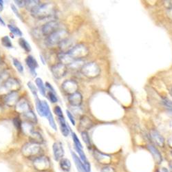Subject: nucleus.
Here are the masks:
<instances>
[{
  "instance_id": "obj_1",
  "label": "nucleus",
  "mask_w": 172,
  "mask_h": 172,
  "mask_svg": "<svg viewBox=\"0 0 172 172\" xmlns=\"http://www.w3.org/2000/svg\"><path fill=\"white\" fill-rule=\"evenodd\" d=\"M31 15L38 19H44L52 17L55 13V6L52 3L40 4L31 11Z\"/></svg>"
},
{
  "instance_id": "obj_2",
  "label": "nucleus",
  "mask_w": 172,
  "mask_h": 172,
  "mask_svg": "<svg viewBox=\"0 0 172 172\" xmlns=\"http://www.w3.org/2000/svg\"><path fill=\"white\" fill-rule=\"evenodd\" d=\"M23 155L26 158H37L42 155L43 150L39 145L33 143H27L22 147Z\"/></svg>"
},
{
  "instance_id": "obj_3",
  "label": "nucleus",
  "mask_w": 172,
  "mask_h": 172,
  "mask_svg": "<svg viewBox=\"0 0 172 172\" xmlns=\"http://www.w3.org/2000/svg\"><path fill=\"white\" fill-rule=\"evenodd\" d=\"M68 33L66 30H59L56 31L53 34L50 35L46 37V41L48 46H54V45H59L60 43L68 39Z\"/></svg>"
},
{
  "instance_id": "obj_4",
  "label": "nucleus",
  "mask_w": 172,
  "mask_h": 172,
  "mask_svg": "<svg viewBox=\"0 0 172 172\" xmlns=\"http://www.w3.org/2000/svg\"><path fill=\"white\" fill-rule=\"evenodd\" d=\"M81 73L88 78L97 77L101 72V69L95 62L86 63L81 70Z\"/></svg>"
},
{
  "instance_id": "obj_5",
  "label": "nucleus",
  "mask_w": 172,
  "mask_h": 172,
  "mask_svg": "<svg viewBox=\"0 0 172 172\" xmlns=\"http://www.w3.org/2000/svg\"><path fill=\"white\" fill-rule=\"evenodd\" d=\"M21 86L17 80L13 78H9L0 88V94H8L13 92H17Z\"/></svg>"
},
{
  "instance_id": "obj_6",
  "label": "nucleus",
  "mask_w": 172,
  "mask_h": 172,
  "mask_svg": "<svg viewBox=\"0 0 172 172\" xmlns=\"http://www.w3.org/2000/svg\"><path fill=\"white\" fill-rule=\"evenodd\" d=\"M68 53L74 60H81L88 56L89 50L83 44H78L72 47Z\"/></svg>"
},
{
  "instance_id": "obj_7",
  "label": "nucleus",
  "mask_w": 172,
  "mask_h": 172,
  "mask_svg": "<svg viewBox=\"0 0 172 172\" xmlns=\"http://www.w3.org/2000/svg\"><path fill=\"white\" fill-rule=\"evenodd\" d=\"M33 165L38 171H47L50 167V163L48 157L41 156L35 158L33 160Z\"/></svg>"
},
{
  "instance_id": "obj_8",
  "label": "nucleus",
  "mask_w": 172,
  "mask_h": 172,
  "mask_svg": "<svg viewBox=\"0 0 172 172\" xmlns=\"http://www.w3.org/2000/svg\"><path fill=\"white\" fill-rule=\"evenodd\" d=\"M59 30V24L56 21H50L45 24L41 28V33L46 37Z\"/></svg>"
},
{
  "instance_id": "obj_9",
  "label": "nucleus",
  "mask_w": 172,
  "mask_h": 172,
  "mask_svg": "<svg viewBox=\"0 0 172 172\" xmlns=\"http://www.w3.org/2000/svg\"><path fill=\"white\" fill-rule=\"evenodd\" d=\"M67 71H68V67L61 63H56L51 67V72L53 76L58 79L63 77L66 75Z\"/></svg>"
},
{
  "instance_id": "obj_10",
  "label": "nucleus",
  "mask_w": 172,
  "mask_h": 172,
  "mask_svg": "<svg viewBox=\"0 0 172 172\" xmlns=\"http://www.w3.org/2000/svg\"><path fill=\"white\" fill-rule=\"evenodd\" d=\"M61 88L65 92L69 95L74 94L78 92V84L77 83L73 80H66L61 85Z\"/></svg>"
},
{
  "instance_id": "obj_11",
  "label": "nucleus",
  "mask_w": 172,
  "mask_h": 172,
  "mask_svg": "<svg viewBox=\"0 0 172 172\" xmlns=\"http://www.w3.org/2000/svg\"><path fill=\"white\" fill-rule=\"evenodd\" d=\"M30 110H31L30 108V105L27 100L24 98H19L15 106V111L17 112L24 115Z\"/></svg>"
},
{
  "instance_id": "obj_12",
  "label": "nucleus",
  "mask_w": 172,
  "mask_h": 172,
  "mask_svg": "<svg viewBox=\"0 0 172 172\" xmlns=\"http://www.w3.org/2000/svg\"><path fill=\"white\" fill-rule=\"evenodd\" d=\"M43 103V116H46L47 118L49 124L51 126V128H53L55 131L56 130V125L55 123L54 119L53 118L52 114L50 107L48 106V103L46 101H42Z\"/></svg>"
},
{
  "instance_id": "obj_13",
  "label": "nucleus",
  "mask_w": 172,
  "mask_h": 172,
  "mask_svg": "<svg viewBox=\"0 0 172 172\" xmlns=\"http://www.w3.org/2000/svg\"><path fill=\"white\" fill-rule=\"evenodd\" d=\"M19 94L17 92H13L6 94L4 97V103L9 107L15 106L19 101Z\"/></svg>"
},
{
  "instance_id": "obj_14",
  "label": "nucleus",
  "mask_w": 172,
  "mask_h": 172,
  "mask_svg": "<svg viewBox=\"0 0 172 172\" xmlns=\"http://www.w3.org/2000/svg\"><path fill=\"white\" fill-rule=\"evenodd\" d=\"M52 149L54 159L56 160H61L62 159L64 156V149H63L62 143L61 142H56L53 145Z\"/></svg>"
},
{
  "instance_id": "obj_15",
  "label": "nucleus",
  "mask_w": 172,
  "mask_h": 172,
  "mask_svg": "<svg viewBox=\"0 0 172 172\" xmlns=\"http://www.w3.org/2000/svg\"><path fill=\"white\" fill-rule=\"evenodd\" d=\"M68 101L72 106L78 107L81 105L83 101V96L79 92H76L74 94L69 95Z\"/></svg>"
},
{
  "instance_id": "obj_16",
  "label": "nucleus",
  "mask_w": 172,
  "mask_h": 172,
  "mask_svg": "<svg viewBox=\"0 0 172 172\" xmlns=\"http://www.w3.org/2000/svg\"><path fill=\"white\" fill-rule=\"evenodd\" d=\"M26 63L27 65L28 68H29L30 70H31V74H33V76H37V72H36V68H38V63L37 61V60L33 57V56H27L26 59Z\"/></svg>"
},
{
  "instance_id": "obj_17",
  "label": "nucleus",
  "mask_w": 172,
  "mask_h": 172,
  "mask_svg": "<svg viewBox=\"0 0 172 172\" xmlns=\"http://www.w3.org/2000/svg\"><path fill=\"white\" fill-rule=\"evenodd\" d=\"M58 58H59V60L60 61V63H62V64L65 65V66H69L70 65L73 61H75L70 56V54H68V52H61V53H59L58 54Z\"/></svg>"
},
{
  "instance_id": "obj_18",
  "label": "nucleus",
  "mask_w": 172,
  "mask_h": 172,
  "mask_svg": "<svg viewBox=\"0 0 172 172\" xmlns=\"http://www.w3.org/2000/svg\"><path fill=\"white\" fill-rule=\"evenodd\" d=\"M93 125V123L92 120L89 117L86 116H82L80 118V128L84 129H88L92 128Z\"/></svg>"
},
{
  "instance_id": "obj_19",
  "label": "nucleus",
  "mask_w": 172,
  "mask_h": 172,
  "mask_svg": "<svg viewBox=\"0 0 172 172\" xmlns=\"http://www.w3.org/2000/svg\"><path fill=\"white\" fill-rule=\"evenodd\" d=\"M147 147H148V149L150 151V152H151V154H152L153 158H154V160H156V163H158V164H160L163 158H162V156L161 154H160V153L159 152V151H158V150L152 145H149Z\"/></svg>"
},
{
  "instance_id": "obj_20",
  "label": "nucleus",
  "mask_w": 172,
  "mask_h": 172,
  "mask_svg": "<svg viewBox=\"0 0 172 172\" xmlns=\"http://www.w3.org/2000/svg\"><path fill=\"white\" fill-rule=\"evenodd\" d=\"M72 156L73 160L74 162V164L76 165V169H77L78 172H86V169H85L84 165H83V162L81 161V160L80 159V158H78L77 155L73 151H71Z\"/></svg>"
},
{
  "instance_id": "obj_21",
  "label": "nucleus",
  "mask_w": 172,
  "mask_h": 172,
  "mask_svg": "<svg viewBox=\"0 0 172 172\" xmlns=\"http://www.w3.org/2000/svg\"><path fill=\"white\" fill-rule=\"evenodd\" d=\"M151 136L157 145H159L160 147H163V145L165 144L164 138L158 131H156V130H151Z\"/></svg>"
},
{
  "instance_id": "obj_22",
  "label": "nucleus",
  "mask_w": 172,
  "mask_h": 172,
  "mask_svg": "<svg viewBox=\"0 0 172 172\" xmlns=\"http://www.w3.org/2000/svg\"><path fill=\"white\" fill-rule=\"evenodd\" d=\"M29 138L31 140V143H35V144L40 145L43 143V138L41 133L37 131H33L29 136Z\"/></svg>"
},
{
  "instance_id": "obj_23",
  "label": "nucleus",
  "mask_w": 172,
  "mask_h": 172,
  "mask_svg": "<svg viewBox=\"0 0 172 172\" xmlns=\"http://www.w3.org/2000/svg\"><path fill=\"white\" fill-rule=\"evenodd\" d=\"M59 118V124H60V129H61V131L62 133V134L65 137L68 136L70 133V129L68 127V125H66V120H65L64 117H60Z\"/></svg>"
},
{
  "instance_id": "obj_24",
  "label": "nucleus",
  "mask_w": 172,
  "mask_h": 172,
  "mask_svg": "<svg viewBox=\"0 0 172 172\" xmlns=\"http://www.w3.org/2000/svg\"><path fill=\"white\" fill-rule=\"evenodd\" d=\"M59 46L61 50H62V52H68L72 48L71 41L68 39H66L64 41H63L59 44Z\"/></svg>"
},
{
  "instance_id": "obj_25",
  "label": "nucleus",
  "mask_w": 172,
  "mask_h": 172,
  "mask_svg": "<svg viewBox=\"0 0 172 172\" xmlns=\"http://www.w3.org/2000/svg\"><path fill=\"white\" fill-rule=\"evenodd\" d=\"M60 167L63 171L68 172L71 169V163L69 160L67 158H62L60 160Z\"/></svg>"
},
{
  "instance_id": "obj_26",
  "label": "nucleus",
  "mask_w": 172,
  "mask_h": 172,
  "mask_svg": "<svg viewBox=\"0 0 172 172\" xmlns=\"http://www.w3.org/2000/svg\"><path fill=\"white\" fill-rule=\"evenodd\" d=\"M41 4L39 1L37 0H30V1H26V8H27L28 11L31 12L33 9L37 7L39 5Z\"/></svg>"
},
{
  "instance_id": "obj_27",
  "label": "nucleus",
  "mask_w": 172,
  "mask_h": 172,
  "mask_svg": "<svg viewBox=\"0 0 172 172\" xmlns=\"http://www.w3.org/2000/svg\"><path fill=\"white\" fill-rule=\"evenodd\" d=\"M24 116L28 120V122L32 123V124H35L37 122V118L35 114L33 112L32 110H30L27 113L25 114Z\"/></svg>"
},
{
  "instance_id": "obj_28",
  "label": "nucleus",
  "mask_w": 172,
  "mask_h": 172,
  "mask_svg": "<svg viewBox=\"0 0 172 172\" xmlns=\"http://www.w3.org/2000/svg\"><path fill=\"white\" fill-rule=\"evenodd\" d=\"M84 65V62H83L82 60H75L70 65H69L68 67L72 70H76L78 69L81 70V68H83V66Z\"/></svg>"
},
{
  "instance_id": "obj_29",
  "label": "nucleus",
  "mask_w": 172,
  "mask_h": 172,
  "mask_svg": "<svg viewBox=\"0 0 172 172\" xmlns=\"http://www.w3.org/2000/svg\"><path fill=\"white\" fill-rule=\"evenodd\" d=\"M21 128L23 129L24 132L28 136H30L34 131H33V126L32 125V123H29V122H26V123H23L21 125Z\"/></svg>"
},
{
  "instance_id": "obj_30",
  "label": "nucleus",
  "mask_w": 172,
  "mask_h": 172,
  "mask_svg": "<svg viewBox=\"0 0 172 172\" xmlns=\"http://www.w3.org/2000/svg\"><path fill=\"white\" fill-rule=\"evenodd\" d=\"M35 83L41 94L43 95V96H46V89H45V86L43 84L42 79L41 78H37Z\"/></svg>"
},
{
  "instance_id": "obj_31",
  "label": "nucleus",
  "mask_w": 172,
  "mask_h": 172,
  "mask_svg": "<svg viewBox=\"0 0 172 172\" xmlns=\"http://www.w3.org/2000/svg\"><path fill=\"white\" fill-rule=\"evenodd\" d=\"M19 43L20 46H21L26 52H29L31 51V45H30L28 41L25 39H24V38H20L19 39Z\"/></svg>"
},
{
  "instance_id": "obj_32",
  "label": "nucleus",
  "mask_w": 172,
  "mask_h": 172,
  "mask_svg": "<svg viewBox=\"0 0 172 172\" xmlns=\"http://www.w3.org/2000/svg\"><path fill=\"white\" fill-rule=\"evenodd\" d=\"M8 28H9L10 31H11V33L14 35L17 36V37L22 36V33H21V31H20L19 28L17 27V26H14V25L9 24V25H8Z\"/></svg>"
},
{
  "instance_id": "obj_33",
  "label": "nucleus",
  "mask_w": 172,
  "mask_h": 172,
  "mask_svg": "<svg viewBox=\"0 0 172 172\" xmlns=\"http://www.w3.org/2000/svg\"><path fill=\"white\" fill-rule=\"evenodd\" d=\"M35 104H36V109L38 114H39L41 116H43V103L39 98H35Z\"/></svg>"
},
{
  "instance_id": "obj_34",
  "label": "nucleus",
  "mask_w": 172,
  "mask_h": 172,
  "mask_svg": "<svg viewBox=\"0 0 172 172\" xmlns=\"http://www.w3.org/2000/svg\"><path fill=\"white\" fill-rule=\"evenodd\" d=\"M1 44L4 46L5 48H12L13 47L12 42H11V39L8 36H4L1 38Z\"/></svg>"
},
{
  "instance_id": "obj_35",
  "label": "nucleus",
  "mask_w": 172,
  "mask_h": 172,
  "mask_svg": "<svg viewBox=\"0 0 172 172\" xmlns=\"http://www.w3.org/2000/svg\"><path fill=\"white\" fill-rule=\"evenodd\" d=\"M9 78V73L7 71L3 72L0 74V88L4 85V83Z\"/></svg>"
},
{
  "instance_id": "obj_36",
  "label": "nucleus",
  "mask_w": 172,
  "mask_h": 172,
  "mask_svg": "<svg viewBox=\"0 0 172 172\" xmlns=\"http://www.w3.org/2000/svg\"><path fill=\"white\" fill-rule=\"evenodd\" d=\"M27 85H28V88H29L30 90H31L32 94H33V96H34V97L35 98H38L37 88L35 87V86L33 84V83L31 82V81H29V82L27 83Z\"/></svg>"
},
{
  "instance_id": "obj_37",
  "label": "nucleus",
  "mask_w": 172,
  "mask_h": 172,
  "mask_svg": "<svg viewBox=\"0 0 172 172\" xmlns=\"http://www.w3.org/2000/svg\"><path fill=\"white\" fill-rule=\"evenodd\" d=\"M81 137H82L83 142L86 143L87 146H88V147H91V143H90V139L88 132L86 131H83L82 132H81Z\"/></svg>"
},
{
  "instance_id": "obj_38",
  "label": "nucleus",
  "mask_w": 172,
  "mask_h": 172,
  "mask_svg": "<svg viewBox=\"0 0 172 172\" xmlns=\"http://www.w3.org/2000/svg\"><path fill=\"white\" fill-rule=\"evenodd\" d=\"M13 64H14L15 67L17 68V70L18 72H19L20 73H22L23 72H24V67H23L21 62H20L18 59H15V58H14V59H13Z\"/></svg>"
},
{
  "instance_id": "obj_39",
  "label": "nucleus",
  "mask_w": 172,
  "mask_h": 172,
  "mask_svg": "<svg viewBox=\"0 0 172 172\" xmlns=\"http://www.w3.org/2000/svg\"><path fill=\"white\" fill-rule=\"evenodd\" d=\"M72 140L73 141H74V146L77 147L80 149H83L82 144H81V141H79V139H78V138L77 137V136H76V133L74 132H72Z\"/></svg>"
},
{
  "instance_id": "obj_40",
  "label": "nucleus",
  "mask_w": 172,
  "mask_h": 172,
  "mask_svg": "<svg viewBox=\"0 0 172 172\" xmlns=\"http://www.w3.org/2000/svg\"><path fill=\"white\" fill-rule=\"evenodd\" d=\"M48 98H49L50 101L52 103H56V102L58 101V99H57V97H56V94L54 92H50V91L48 92Z\"/></svg>"
},
{
  "instance_id": "obj_41",
  "label": "nucleus",
  "mask_w": 172,
  "mask_h": 172,
  "mask_svg": "<svg viewBox=\"0 0 172 172\" xmlns=\"http://www.w3.org/2000/svg\"><path fill=\"white\" fill-rule=\"evenodd\" d=\"M13 124H14L15 126L16 127L17 129H21V125H22V123H21V120H20L19 118L16 117V118H13Z\"/></svg>"
},
{
  "instance_id": "obj_42",
  "label": "nucleus",
  "mask_w": 172,
  "mask_h": 172,
  "mask_svg": "<svg viewBox=\"0 0 172 172\" xmlns=\"http://www.w3.org/2000/svg\"><path fill=\"white\" fill-rule=\"evenodd\" d=\"M54 112L55 113V114L56 115V116H58V118L60 117H63V112L62 110H61V108H60L59 106H56L54 108Z\"/></svg>"
},
{
  "instance_id": "obj_43",
  "label": "nucleus",
  "mask_w": 172,
  "mask_h": 172,
  "mask_svg": "<svg viewBox=\"0 0 172 172\" xmlns=\"http://www.w3.org/2000/svg\"><path fill=\"white\" fill-rule=\"evenodd\" d=\"M66 113H67V116H68V118H69V120L70 121L72 124L73 125H75V124H76V122H75V119L74 116H73V115L70 112L68 111V110H66Z\"/></svg>"
},
{
  "instance_id": "obj_44",
  "label": "nucleus",
  "mask_w": 172,
  "mask_h": 172,
  "mask_svg": "<svg viewBox=\"0 0 172 172\" xmlns=\"http://www.w3.org/2000/svg\"><path fill=\"white\" fill-rule=\"evenodd\" d=\"M11 9H12V11H13V12H14L15 14V15L17 17H19L20 19H22V18H21V16L20 15L19 11H18V10L17 9V8L15 7V6L13 4H11Z\"/></svg>"
},
{
  "instance_id": "obj_45",
  "label": "nucleus",
  "mask_w": 172,
  "mask_h": 172,
  "mask_svg": "<svg viewBox=\"0 0 172 172\" xmlns=\"http://www.w3.org/2000/svg\"><path fill=\"white\" fill-rule=\"evenodd\" d=\"M15 2L16 3V4L17 5L18 7L19 8H23L24 6L26 7V1H21V0H15Z\"/></svg>"
},
{
  "instance_id": "obj_46",
  "label": "nucleus",
  "mask_w": 172,
  "mask_h": 172,
  "mask_svg": "<svg viewBox=\"0 0 172 172\" xmlns=\"http://www.w3.org/2000/svg\"><path fill=\"white\" fill-rule=\"evenodd\" d=\"M163 103L168 108H170L172 109V101H169V99H164L163 100Z\"/></svg>"
},
{
  "instance_id": "obj_47",
  "label": "nucleus",
  "mask_w": 172,
  "mask_h": 172,
  "mask_svg": "<svg viewBox=\"0 0 172 172\" xmlns=\"http://www.w3.org/2000/svg\"><path fill=\"white\" fill-rule=\"evenodd\" d=\"M101 172H115V171L113 168L106 167H104V168L102 169Z\"/></svg>"
},
{
  "instance_id": "obj_48",
  "label": "nucleus",
  "mask_w": 172,
  "mask_h": 172,
  "mask_svg": "<svg viewBox=\"0 0 172 172\" xmlns=\"http://www.w3.org/2000/svg\"><path fill=\"white\" fill-rule=\"evenodd\" d=\"M46 87L47 88H48V89H49V90L50 92H54V93H55V94H56V92H55V91H54V88H53V87L52 86V85H50V84L49 83H46Z\"/></svg>"
},
{
  "instance_id": "obj_49",
  "label": "nucleus",
  "mask_w": 172,
  "mask_h": 172,
  "mask_svg": "<svg viewBox=\"0 0 172 172\" xmlns=\"http://www.w3.org/2000/svg\"><path fill=\"white\" fill-rule=\"evenodd\" d=\"M0 24H1V25H3V26H5V22L3 21V19H1V17H0Z\"/></svg>"
},
{
  "instance_id": "obj_50",
  "label": "nucleus",
  "mask_w": 172,
  "mask_h": 172,
  "mask_svg": "<svg viewBox=\"0 0 172 172\" xmlns=\"http://www.w3.org/2000/svg\"><path fill=\"white\" fill-rule=\"evenodd\" d=\"M171 96H172V89H171Z\"/></svg>"
},
{
  "instance_id": "obj_51",
  "label": "nucleus",
  "mask_w": 172,
  "mask_h": 172,
  "mask_svg": "<svg viewBox=\"0 0 172 172\" xmlns=\"http://www.w3.org/2000/svg\"><path fill=\"white\" fill-rule=\"evenodd\" d=\"M171 156H172V150H171Z\"/></svg>"
},
{
  "instance_id": "obj_52",
  "label": "nucleus",
  "mask_w": 172,
  "mask_h": 172,
  "mask_svg": "<svg viewBox=\"0 0 172 172\" xmlns=\"http://www.w3.org/2000/svg\"><path fill=\"white\" fill-rule=\"evenodd\" d=\"M0 61H1V56H0Z\"/></svg>"
}]
</instances>
